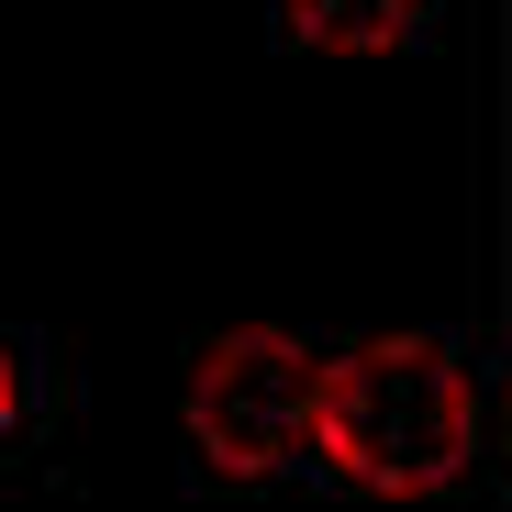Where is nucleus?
Returning <instances> with one entry per match:
<instances>
[{
  "label": "nucleus",
  "instance_id": "f03ea898",
  "mask_svg": "<svg viewBox=\"0 0 512 512\" xmlns=\"http://www.w3.org/2000/svg\"><path fill=\"white\" fill-rule=\"evenodd\" d=\"M312 346L279 323H234L190 357V446L212 479H279L312 435Z\"/></svg>",
  "mask_w": 512,
  "mask_h": 512
},
{
  "label": "nucleus",
  "instance_id": "20e7f679",
  "mask_svg": "<svg viewBox=\"0 0 512 512\" xmlns=\"http://www.w3.org/2000/svg\"><path fill=\"white\" fill-rule=\"evenodd\" d=\"M12 401H23V390H12V346H0V435H12Z\"/></svg>",
  "mask_w": 512,
  "mask_h": 512
},
{
  "label": "nucleus",
  "instance_id": "7ed1b4c3",
  "mask_svg": "<svg viewBox=\"0 0 512 512\" xmlns=\"http://www.w3.org/2000/svg\"><path fill=\"white\" fill-rule=\"evenodd\" d=\"M435 0H279L290 45H323V56H390Z\"/></svg>",
  "mask_w": 512,
  "mask_h": 512
},
{
  "label": "nucleus",
  "instance_id": "f257e3e1",
  "mask_svg": "<svg viewBox=\"0 0 512 512\" xmlns=\"http://www.w3.org/2000/svg\"><path fill=\"white\" fill-rule=\"evenodd\" d=\"M357 490H390V501H435L468 479L479 457V390L446 346L423 334H379V346H346L312 368V435Z\"/></svg>",
  "mask_w": 512,
  "mask_h": 512
}]
</instances>
